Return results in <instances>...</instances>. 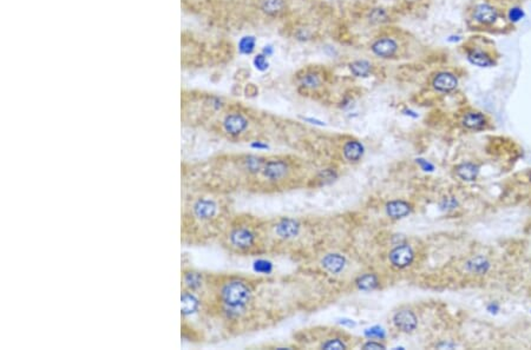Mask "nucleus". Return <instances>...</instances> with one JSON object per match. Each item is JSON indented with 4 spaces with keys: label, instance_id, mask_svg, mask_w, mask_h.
I'll return each mask as SVG.
<instances>
[{
    "label": "nucleus",
    "instance_id": "nucleus-14",
    "mask_svg": "<svg viewBox=\"0 0 531 350\" xmlns=\"http://www.w3.org/2000/svg\"><path fill=\"white\" fill-rule=\"evenodd\" d=\"M467 61L478 67H491L495 64L489 54L478 49H472L467 52Z\"/></svg>",
    "mask_w": 531,
    "mask_h": 350
},
{
    "label": "nucleus",
    "instance_id": "nucleus-18",
    "mask_svg": "<svg viewBox=\"0 0 531 350\" xmlns=\"http://www.w3.org/2000/svg\"><path fill=\"white\" fill-rule=\"evenodd\" d=\"M466 266L467 269H469V271L478 274V275H483V274L487 273V270L490 269V263L485 257L476 256L471 258V260L467 262Z\"/></svg>",
    "mask_w": 531,
    "mask_h": 350
},
{
    "label": "nucleus",
    "instance_id": "nucleus-27",
    "mask_svg": "<svg viewBox=\"0 0 531 350\" xmlns=\"http://www.w3.org/2000/svg\"><path fill=\"white\" fill-rule=\"evenodd\" d=\"M457 205H458V202L456 201V198H453V197H445L441 202V209L445 210V211H450V210L456 209L457 208Z\"/></svg>",
    "mask_w": 531,
    "mask_h": 350
},
{
    "label": "nucleus",
    "instance_id": "nucleus-3",
    "mask_svg": "<svg viewBox=\"0 0 531 350\" xmlns=\"http://www.w3.org/2000/svg\"><path fill=\"white\" fill-rule=\"evenodd\" d=\"M207 285V277L203 273L193 268H185L181 273V289L201 295Z\"/></svg>",
    "mask_w": 531,
    "mask_h": 350
},
{
    "label": "nucleus",
    "instance_id": "nucleus-20",
    "mask_svg": "<svg viewBox=\"0 0 531 350\" xmlns=\"http://www.w3.org/2000/svg\"><path fill=\"white\" fill-rule=\"evenodd\" d=\"M350 69L355 77H367L372 71V64L367 61H355L350 64Z\"/></svg>",
    "mask_w": 531,
    "mask_h": 350
},
{
    "label": "nucleus",
    "instance_id": "nucleus-5",
    "mask_svg": "<svg viewBox=\"0 0 531 350\" xmlns=\"http://www.w3.org/2000/svg\"><path fill=\"white\" fill-rule=\"evenodd\" d=\"M288 171V165L283 161H280V159H272V161H266L262 171L260 173H262L264 178H267L268 181L275 182L280 181L286 176Z\"/></svg>",
    "mask_w": 531,
    "mask_h": 350
},
{
    "label": "nucleus",
    "instance_id": "nucleus-1",
    "mask_svg": "<svg viewBox=\"0 0 531 350\" xmlns=\"http://www.w3.org/2000/svg\"><path fill=\"white\" fill-rule=\"evenodd\" d=\"M220 203L204 195H188L183 200L181 212V242L197 244L204 231L219 217Z\"/></svg>",
    "mask_w": 531,
    "mask_h": 350
},
{
    "label": "nucleus",
    "instance_id": "nucleus-22",
    "mask_svg": "<svg viewBox=\"0 0 531 350\" xmlns=\"http://www.w3.org/2000/svg\"><path fill=\"white\" fill-rule=\"evenodd\" d=\"M239 51L241 54H252L254 52L256 46V39L253 35H244L239 42Z\"/></svg>",
    "mask_w": 531,
    "mask_h": 350
},
{
    "label": "nucleus",
    "instance_id": "nucleus-34",
    "mask_svg": "<svg viewBox=\"0 0 531 350\" xmlns=\"http://www.w3.org/2000/svg\"><path fill=\"white\" fill-rule=\"evenodd\" d=\"M461 41H462L461 35H450V37L447 38V42L449 43H458Z\"/></svg>",
    "mask_w": 531,
    "mask_h": 350
},
{
    "label": "nucleus",
    "instance_id": "nucleus-30",
    "mask_svg": "<svg viewBox=\"0 0 531 350\" xmlns=\"http://www.w3.org/2000/svg\"><path fill=\"white\" fill-rule=\"evenodd\" d=\"M255 269L259 273L262 274H269L272 271V264L267 261H259L255 263Z\"/></svg>",
    "mask_w": 531,
    "mask_h": 350
},
{
    "label": "nucleus",
    "instance_id": "nucleus-13",
    "mask_svg": "<svg viewBox=\"0 0 531 350\" xmlns=\"http://www.w3.org/2000/svg\"><path fill=\"white\" fill-rule=\"evenodd\" d=\"M345 264H346V260L339 254H330L325 256L323 260V266L327 271L332 274H338L342 271L345 268Z\"/></svg>",
    "mask_w": 531,
    "mask_h": 350
},
{
    "label": "nucleus",
    "instance_id": "nucleus-4",
    "mask_svg": "<svg viewBox=\"0 0 531 350\" xmlns=\"http://www.w3.org/2000/svg\"><path fill=\"white\" fill-rule=\"evenodd\" d=\"M222 125L225 133L232 137H237L247 130L248 119L239 112H233L224 117Z\"/></svg>",
    "mask_w": 531,
    "mask_h": 350
},
{
    "label": "nucleus",
    "instance_id": "nucleus-8",
    "mask_svg": "<svg viewBox=\"0 0 531 350\" xmlns=\"http://www.w3.org/2000/svg\"><path fill=\"white\" fill-rule=\"evenodd\" d=\"M473 18L483 25H491L498 19V11L489 4H481L473 11Z\"/></svg>",
    "mask_w": 531,
    "mask_h": 350
},
{
    "label": "nucleus",
    "instance_id": "nucleus-31",
    "mask_svg": "<svg viewBox=\"0 0 531 350\" xmlns=\"http://www.w3.org/2000/svg\"><path fill=\"white\" fill-rule=\"evenodd\" d=\"M364 349H385V345L379 343V342H367V343H365L363 345Z\"/></svg>",
    "mask_w": 531,
    "mask_h": 350
},
{
    "label": "nucleus",
    "instance_id": "nucleus-23",
    "mask_svg": "<svg viewBox=\"0 0 531 350\" xmlns=\"http://www.w3.org/2000/svg\"><path fill=\"white\" fill-rule=\"evenodd\" d=\"M525 17V12L522 7L514 6L508 12V19L511 23H520Z\"/></svg>",
    "mask_w": 531,
    "mask_h": 350
},
{
    "label": "nucleus",
    "instance_id": "nucleus-6",
    "mask_svg": "<svg viewBox=\"0 0 531 350\" xmlns=\"http://www.w3.org/2000/svg\"><path fill=\"white\" fill-rule=\"evenodd\" d=\"M414 258V252L410 245L403 244L394 248L390 254V261L395 268L403 269L412 263Z\"/></svg>",
    "mask_w": 531,
    "mask_h": 350
},
{
    "label": "nucleus",
    "instance_id": "nucleus-9",
    "mask_svg": "<svg viewBox=\"0 0 531 350\" xmlns=\"http://www.w3.org/2000/svg\"><path fill=\"white\" fill-rule=\"evenodd\" d=\"M432 85L439 92H450L458 85V79L453 73L441 72L433 78Z\"/></svg>",
    "mask_w": 531,
    "mask_h": 350
},
{
    "label": "nucleus",
    "instance_id": "nucleus-10",
    "mask_svg": "<svg viewBox=\"0 0 531 350\" xmlns=\"http://www.w3.org/2000/svg\"><path fill=\"white\" fill-rule=\"evenodd\" d=\"M398 45L393 39L390 38H383L376 41L373 45H372V51L379 57L382 58H390L394 53L397 52Z\"/></svg>",
    "mask_w": 531,
    "mask_h": 350
},
{
    "label": "nucleus",
    "instance_id": "nucleus-11",
    "mask_svg": "<svg viewBox=\"0 0 531 350\" xmlns=\"http://www.w3.org/2000/svg\"><path fill=\"white\" fill-rule=\"evenodd\" d=\"M300 231V224L294 220H291V218H285V220H281L277 224L275 225V232L277 236L281 238H292L295 237L296 235Z\"/></svg>",
    "mask_w": 531,
    "mask_h": 350
},
{
    "label": "nucleus",
    "instance_id": "nucleus-25",
    "mask_svg": "<svg viewBox=\"0 0 531 350\" xmlns=\"http://www.w3.org/2000/svg\"><path fill=\"white\" fill-rule=\"evenodd\" d=\"M302 84L306 87H311V89H314V87H318L320 85V79L318 74L314 73H308L302 78Z\"/></svg>",
    "mask_w": 531,
    "mask_h": 350
},
{
    "label": "nucleus",
    "instance_id": "nucleus-32",
    "mask_svg": "<svg viewBox=\"0 0 531 350\" xmlns=\"http://www.w3.org/2000/svg\"><path fill=\"white\" fill-rule=\"evenodd\" d=\"M417 163H419V164H421V166H422L424 171H432V170H433V165L430 164L429 162L424 161V159H417Z\"/></svg>",
    "mask_w": 531,
    "mask_h": 350
},
{
    "label": "nucleus",
    "instance_id": "nucleus-2",
    "mask_svg": "<svg viewBox=\"0 0 531 350\" xmlns=\"http://www.w3.org/2000/svg\"><path fill=\"white\" fill-rule=\"evenodd\" d=\"M228 246L236 251H249L256 245L257 234L249 225L234 224L225 236Z\"/></svg>",
    "mask_w": 531,
    "mask_h": 350
},
{
    "label": "nucleus",
    "instance_id": "nucleus-21",
    "mask_svg": "<svg viewBox=\"0 0 531 350\" xmlns=\"http://www.w3.org/2000/svg\"><path fill=\"white\" fill-rule=\"evenodd\" d=\"M261 9L269 15L279 14L285 9V0H262Z\"/></svg>",
    "mask_w": 531,
    "mask_h": 350
},
{
    "label": "nucleus",
    "instance_id": "nucleus-33",
    "mask_svg": "<svg viewBox=\"0 0 531 350\" xmlns=\"http://www.w3.org/2000/svg\"><path fill=\"white\" fill-rule=\"evenodd\" d=\"M262 53L266 55V57H269V55H272L273 53H274V49H273V46H271V45H266L262 50Z\"/></svg>",
    "mask_w": 531,
    "mask_h": 350
},
{
    "label": "nucleus",
    "instance_id": "nucleus-29",
    "mask_svg": "<svg viewBox=\"0 0 531 350\" xmlns=\"http://www.w3.org/2000/svg\"><path fill=\"white\" fill-rule=\"evenodd\" d=\"M366 336L371 337V339H383L385 337V332L380 327H374L366 330Z\"/></svg>",
    "mask_w": 531,
    "mask_h": 350
},
{
    "label": "nucleus",
    "instance_id": "nucleus-7",
    "mask_svg": "<svg viewBox=\"0 0 531 350\" xmlns=\"http://www.w3.org/2000/svg\"><path fill=\"white\" fill-rule=\"evenodd\" d=\"M394 325L404 333H412L417 328L418 320L411 310H400L393 317Z\"/></svg>",
    "mask_w": 531,
    "mask_h": 350
},
{
    "label": "nucleus",
    "instance_id": "nucleus-24",
    "mask_svg": "<svg viewBox=\"0 0 531 350\" xmlns=\"http://www.w3.org/2000/svg\"><path fill=\"white\" fill-rule=\"evenodd\" d=\"M253 64H254L255 69L261 71V72H263V71H266L269 67V63L267 61V57L263 53H260L255 55L254 61H253Z\"/></svg>",
    "mask_w": 531,
    "mask_h": 350
},
{
    "label": "nucleus",
    "instance_id": "nucleus-12",
    "mask_svg": "<svg viewBox=\"0 0 531 350\" xmlns=\"http://www.w3.org/2000/svg\"><path fill=\"white\" fill-rule=\"evenodd\" d=\"M386 212L391 218L398 220L411 212V205L404 201H392L386 204Z\"/></svg>",
    "mask_w": 531,
    "mask_h": 350
},
{
    "label": "nucleus",
    "instance_id": "nucleus-26",
    "mask_svg": "<svg viewBox=\"0 0 531 350\" xmlns=\"http://www.w3.org/2000/svg\"><path fill=\"white\" fill-rule=\"evenodd\" d=\"M323 349H335V350L346 349V344H345L342 340L333 339V340H328L327 342H325V343L323 344Z\"/></svg>",
    "mask_w": 531,
    "mask_h": 350
},
{
    "label": "nucleus",
    "instance_id": "nucleus-19",
    "mask_svg": "<svg viewBox=\"0 0 531 350\" xmlns=\"http://www.w3.org/2000/svg\"><path fill=\"white\" fill-rule=\"evenodd\" d=\"M356 285H358L359 289L365 290V291L374 290L376 286L379 285L378 277H376L374 274H366V275L360 276L358 280H356Z\"/></svg>",
    "mask_w": 531,
    "mask_h": 350
},
{
    "label": "nucleus",
    "instance_id": "nucleus-15",
    "mask_svg": "<svg viewBox=\"0 0 531 350\" xmlns=\"http://www.w3.org/2000/svg\"><path fill=\"white\" fill-rule=\"evenodd\" d=\"M463 125L470 130H482L486 125V118L479 112H469L463 117Z\"/></svg>",
    "mask_w": 531,
    "mask_h": 350
},
{
    "label": "nucleus",
    "instance_id": "nucleus-35",
    "mask_svg": "<svg viewBox=\"0 0 531 350\" xmlns=\"http://www.w3.org/2000/svg\"><path fill=\"white\" fill-rule=\"evenodd\" d=\"M496 310H498V305L497 304H491L489 307V312L490 313H496Z\"/></svg>",
    "mask_w": 531,
    "mask_h": 350
},
{
    "label": "nucleus",
    "instance_id": "nucleus-17",
    "mask_svg": "<svg viewBox=\"0 0 531 350\" xmlns=\"http://www.w3.org/2000/svg\"><path fill=\"white\" fill-rule=\"evenodd\" d=\"M456 173L462 178L463 181L472 182L477 178L479 173V168L472 163H464L456 168Z\"/></svg>",
    "mask_w": 531,
    "mask_h": 350
},
{
    "label": "nucleus",
    "instance_id": "nucleus-16",
    "mask_svg": "<svg viewBox=\"0 0 531 350\" xmlns=\"http://www.w3.org/2000/svg\"><path fill=\"white\" fill-rule=\"evenodd\" d=\"M364 153V146L356 141L347 142L344 146V156L347 161L356 162L362 158Z\"/></svg>",
    "mask_w": 531,
    "mask_h": 350
},
{
    "label": "nucleus",
    "instance_id": "nucleus-28",
    "mask_svg": "<svg viewBox=\"0 0 531 350\" xmlns=\"http://www.w3.org/2000/svg\"><path fill=\"white\" fill-rule=\"evenodd\" d=\"M371 21L372 22H375V23H382V22H385L386 18H387V14L386 12L382 10V9H375L371 12V15H370Z\"/></svg>",
    "mask_w": 531,
    "mask_h": 350
}]
</instances>
